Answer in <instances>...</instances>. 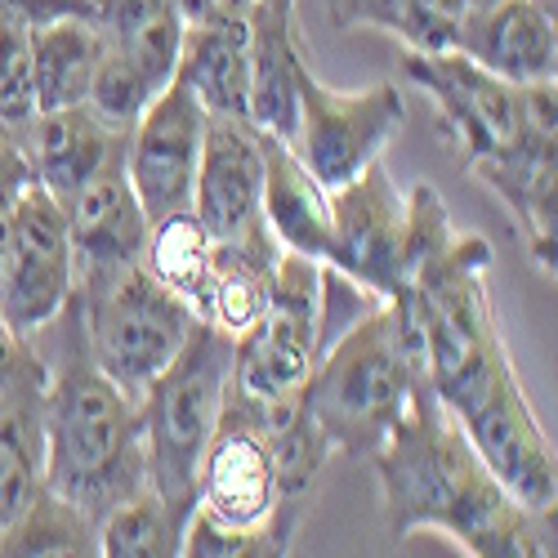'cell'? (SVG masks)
Returning a JSON list of instances; mask_svg holds the SVG:
<instances>
[{
    "instance_id": "6da1fadb",
    "label": "cell",
    "mask_w": 558,
    "mask_h": 558,
    "mask_svg": "<svg viewBox=\"0 0 558 558\" xmlns=\"http://www.w3.org/2000/svg\"><path fill=\"white\" fill-rule=\"evenodd\" d=\"M393 536L442 532L474 558H554V509H523L478 460L460 421L415 385L402 421L371 456Z\"/></svg>"
},
{
    "instance_id": "7a4b0ae2",
    "label": "cell",
    "mask_w": 558,
    "mask_h": 558,
    "mask_svg": "<svg viewBox=\"0 0 558 558\" xmlns=\"http://www.w3.org/2000/svg\"><path fill=\"white\" fill-rule=\"evenodd\" d=\"M27 340L45 362V492H54L99 527L108 509L148 487L144 415L89 357L76 295L50 327Z\"/></svg>"
},
{
    "instance_id": "3957f363",
    "label": "cell",
    "mask_w": 558,
    "mask_h": 558,
    "mask_svg": "<svg viewBox=\"0 0 558 558\" xmlns=\"http://www.w3.org/2000/svg\"><path fill=\"white\" fill-rule=\"evenodd\" d=\"M300 509L277 492L272 460L255 421V402L228 393L219 429L197 464V496L183 527V558H277L291 554Z\"/></svg>"
},
{
    "instance_id": "277c9868",
    "label": "cell",
    "mask_w": 558,
    "mask_h": 558,
    "mask_svg": "<svg viewBox=\"0 0 558 558\" xmlns=\"http://www.w3.org/2000/svg\"><path fill=\"white\" fill-rule=\"evenodd\" d=\"M487 268H492L487 238L456 232L447 251L425 259L411 272V282L398 295H389L411 313L415 331H421L429 389L451 415L470 407L509 362L496 327V308L483 282Z\"/></svg>"
},
{
    "instance_id": "5b68a950",
    "label": "cell",
    "mask_w": 558,
    "mask_h": 558,
    "mask_svg": "<svg viewBox=\"0 0 558 558\" xmlns=\"http://www.w3.org/2000/svg\"><path fill=\"white\" fill-rule=\"evenodd\" d=\"M228 393H232V336L197 322L193 336L174 353V362L138 398L148 487L166 500L179 541L193 514L197 464L219 429Z\"/></svg>"
},
{
    "instance_id": "8992f818",
    "label": "cell",
    "mask_w": 558,
    "mask_h": 558,
    "mask_svg": "<svg viewBox=\"0 0 558 558\" xmlns=\"http://www.w3.org/2000/svg\"><path fill=\"white\" fill-rule=\"evenodd\" d=\"M415 385L425 380H415V371L407 366L385 300L380 313L357 322L344 340H336L313 362L300 398L322 438H327L331 456L340 451L353 460H371L389 438V429L402 421Z\"/></svg>"
},
{
    "instance_id": "52a82bcc",
    "label": "cell",
    "mask_w": 558,
    "mask_h": 558,
    "mask_svg": "<svg viewBox=\"0 0 558 558\" xmlns=\"http://www.w3.org/2000/svg\"><path fill=\"white\" fill-rule=\"evenodd\" d=\"M72 295L81 304L89 357L134 402L148 393V385L174 362L197 327V313L170 287H161L144 259L81 272Z\"/></svg>"
},
{
    "instance_id": "ba28073f",
    "label": "cell",
    "mask_w": 558,
    "mask_h": 558,
    "mask_svg": "<svg viewBox=\"0 0 558 558\" xmlns=\"http://www.w3.org/2000/svg\"><path fill=\"white\" fill-rule=\"evenodd\" d=\"M402 125H407V104L393 81H376L349 95V89H331L327 81L304 72L300 125H295L291 148L322 189L336 193L366 166L385 161Z\"/></svg>"
},
{
    "instance_id": "9c48e42d",
    "label": "cell",
    "mask_w": 558,
    "mask_h": 558,
    "mask_svg": "<svg viewBox=\"0 0 558 558\" xmlns=\"http://www.w3.org/2000/svg\"><path fill=\"white\" fill-rule=\"evenodd\" d=\"M317 272L322 264L295 251L277 259L264 317L232 340V389L242 398L268 402L308 380L317 349Z\"/></svg>"
},
{
    "instance_id": "30bf717a",
    "label": "cell",
    "mask_w": 558,
    "mask_h": 558,
    "mask_svg": "<svg viewBox=\"0 0 558 558\" xmlns=\"http://www.w3.org/2000/svg\"><path fill=\"white\" fill-rule=\"evenodd\" d=\"M72 232L63 206L32 179L19 193L10 238L0 251V308L19 336L50 327L59 308L72 300Z\"/></svg>"
},
{
    "instance_id": "8fae6325",
    "label": "cell",
    "mask_w": 558,
    "mask_h": 558,
    "mask_svg": "<svg viewBox=\"0 0 558 558\" xmlns=\"http://www.w3.org/2000/svg\"><path fill=\"white\" fill-rule=\"evenodd\" d=\"M460 429L487 464V474L514 496L523 509H558V460L545 438L536 411L514 376V362H505L487 389L464 407Z\"/></svg>"
},
{
    "instance_id": "7c38bea8",
    "label": "cell",
    "mask_w": 558,
    "mask_h": 558,
    "mask_svg": "<svg viewBox=\"0 0 558 558\" xmlns=\"http://www.w3.org/2000/svg\"><path fill=\"white\" fill-rule=\"evenodd\" d=\"M402 72L411 85H421L434 112H438V134L474 166L505 144H514L519 130L527 125V99L523 85H509L478 68L470 54L447 50V54H407Z\"/></svg>"
},
{
    "instance_id": "4fadbf2b",
    "label": "cell",
    "mask_w": 558,
    "mask_h": 558,
    "mask_svg": "<svg viewBox=\"0 0 558 558\" xmlns=\"http://www.w3.org/2000/svg\"><path fill=\"white\" fill-rule=\"evenodd\" d=\"M385 300L411 282V206L376 161L331 193V259Z\"/></svg>"
},
{
    "instance_id": "5bb4252c",
    "label": "cell",
    "mask_w": 558,
    "mask_h": 558,
    "mask_svg": "<svg viewBox=\"0 0 558 558\" xmlns=\"http://www.w3.org/2000/svg\"><path fill=\"white\" fill-rule=\"evenodd\" d=\"M202 138H206V108L193 95V85L174 72L170 85L138 112V121L125 134V174L148 223L193 210Z\"/></svg>"
},
{
    "instance_id": "9a60e30c",
    "label": "cell",
    "mask_w": 558,
    "mask_h": 558,
    "mask_svg": "<svg viewBox=\"0 0 558 558\" xmlns=\"http://www.w3.org/2000/svg\"><path fill=\"white\" fill-rule=\"evenodd\" d=\"M527 99V125L519 130L514 144L500 153L464 166L470 179L487 183V189L509 206L523 223L527 251L541 272L554 277V183H558V89L554 81L545 85H523Z\"/></svg>"
},
{
    "instance_id": "2e32d148",
    "label": "cell",
    "mask_w": 558,
    "mask_h": 558,
    "mask_svg": "<svg viewBox=\"0 0 558 558\" xmlns=\"http://www.w3.org/2000/svg\"><path fill=\"white\" fill-rule=\"evenodd\" d=\"M193 215L215 242H246L264 232V134L246 117L206 112Z\"/></svg>"
},
{
    "instance_id": "e0dca14e",
    "label": "cell",
    "mask_w": 558,
    "mask_h": 558,
    "mask_svg": "<svg viewBox=\"0 0 558 558\" xmlns=\"http://www.w3.org/2000/svg\"><path fill=\"white\" fill-rule=\"evenodd\" d=\"M63 215H68V232H72V268H76V277L144 259V242H148L153 223H148L144 206H138V197L130 189L125 144L63 206Z\"/></svg>"
},
{
    "instance_id": "ac0fdd59",
    "label": "cell",
    "mask_w": 558,
    "mask_h": 558,
    "mask_svg": "<svg viewBox=\"0 0 558 558\" xmlns=\"http://www.w3.org/2000/svg\"><path fill=\"white\" fill-rule=\"evenodd\" d=\"M45 362L36 344L0 371V536H5L45 487Z\"/></svg>"
},
{
    "instance_id": "d6986e66",
    "label": "cell",
    "mask_w": 558,
    "mask_h": 558,
    "mask_svg": "<svg viewBox=\"0 0 558 558\" xmlns=\"http://www.w3.org/2000/svg\"><path fill=\"white\" fill-rule=\"evenodd\" d=\"M246 36H251V89H246V121L291 144L300 125V81L308 72L300 40H295V5H268L255 0L246 10Z\"/></svg>"
},
{
    "instance_id": "ffe728a7",
    "label": "cell",
    "mask_w": 558,
    "mask_h": 558,
    "mask_svg": "<svg viewBox=\"0 0 558 558\" xmlns=\"http://www.w3.org/2000/svg\"><path fill=\"white\" fill-rule=\"evenodd\" d=\"M456 50L509 85L558 81V27L536 0H496V5L470 14Z\"/></svg>"
},
{
    "instance_id": "44dd1931",
    "label": "cell",
    "mask_w": 558,
    "mask_h": 558,
    "mask_svg": "<svg viewBox=\"0 0 558 558\" xmlns=\"http://www.w3.org/2000/svg\"><path fill=\"white\" fill-rule=\"evenodd\" d=\"M125 134L130 130H112L85 104H76L59 112H40L23 138V153H27L32 179L59 206H68L104 170V161L125 144Z\"/></svg>"
},
{
    "instance_id": "7402d4cb",
    "label": "cell",
    "mask_w": 558,
    "mask_h": 558,
    "mask_svg": "<svg viewBox=\"0 0 558 558\" xmlns=\"http://www.w3.org/2000/svg\"><path fill=\"white\" fill-rule=\"evenodd\" d=\"M264 223L282 251L331 259V193L308 174L291 144L264 134Z\"/></svg>"
},
{
    "instance_id": "603a6c76",
    "label": "cell",
    "mask_w": 558,
    "mask_h": 558,
    "mask_svg": "<svg viewBox=\"0 0 558 558\" xmlns=\"http://www.w3.org/2000/svg\"><path fill=\"white\" fill-rule=\"evenodd\" d=\"M32 40V81H36V108L59 112L76 108L89 95L99 54H104V32L95 23V5L59 14L27 27Z\"/></svg>"
},
{
    "instance_id": "cb8c5ba5",
    "label": "cell",
    "mask_w": 558,
    "mask_h": 558,
    "mask_svg": "<svg viewBox=\"0 0 558 558\" xmlns=\"http://www.w3.org/2000/svg\"><path fill=\"white\" fill-rule=\"evenodd\" d=\"M179 76L193 85V95L202 99L206 112H215V117H246V89H251V36H246V19L183 23Z\"/></svg>"
},
{
    "instance_id": "d4e9b609",
    "label": "cell",
    "mask_w": 558,
    "mask_h": 558,
    "mask_svg": "<svg viewBox=\"0 0 558 558\" xmlns=\"http://www.w3.org/2000/svg\"><path fill=\"white\" fill-rule=\"evenodd\" d=\"M89 5H95V23L108 50H117L161 95L179 72L183 45V19L174 0H89Z\"/></svg>"
},
{
    "instance_id": "484cf974",
    "label": "cell",
    "mask_w": 558,
    "mask_h": 558,
    "mask_svg": "<svg viewBox=\"0 0 558 558\" xmlns=\"http://www.w3.org/2000/svg\"><path fill=\"white\" fill-rule=\"evenodd\" d=\"M210 259H215V238L202 228V219L193 210L166 215V219H157L148 228V242H144L148 272L157 277L161 287H170L193 313H197V300L206 291Z\"/></svg>"
},
{
    "instance_id": "4316f807",
    "label": "cell",
    "mask_w": 558,
    "mask_h": 558,
    "mask_svg": "<svg viewBox=\"0 0 558 558\" xmlns=\"http://www.w3.org/2000/svg\"><path fill=\"white\" fill-rule=\"evenodd\" d=\"M99 554L108 558H174L179 527L153 487H138L99 519Z\"/></svg>"
},
{
    "instance_id": "83f0119b",
    "label": "cell",
    "mask_w": 558,
    "mask_h": 558,
    "mask_svg": "<svg viewBox=\"0 0 558 558\" xmlns=\"http://www.w3.org/2000/svg\"><path fill=\"white\" fill-rule=\"evenodd\" d=\"M0 554H99V527L40 487L27 514L0 536Z\"/></svg>"
},
{
    "instance_id": "f1b7e54d",
    "label": "cell",
    "mask_w": 558,
    "mask_h": 558,
    "mask_svg": "<svg viewBox=\"0 0 558 558\" xmlns=\"http://www.w3.org/2000/svg\"><path fill=\"white\" fill-rule=\"evenodd\" d=\"M36 117L40 108H36V81H32L27 23L0 19V130H10L23 144Z\"/></svg>"
},
{
    "instance_id": "f546056e",
    "label": "cell",
    "mask_w": 558,
    "mask_h": 558,
    "mask_svg": "<svg viewBox=\"0 0 558 558\" xmlns=\"http://www.w3.org/2000/svg\"><path fill=\"white\" fill-rule=\"evenodd\" d=\"M385 308V295L362 287L357 277H349L344 268L336 264H322L317 272V349H313V362L327 353L336 340H344L357 322H366L371 313Z\"/></svg>"
},
{
    "instance_id": "4dcf8cb0",
    "label": "cell",
    "mask_w": 558,
    "mask_h": 558,
    "mask_svg": "<svg viewBox=\"0 0 558 558\" xmlns=\"http://www.w3.org/2000/svg\"><path fill=\"white\" fill-rule=\"evenodd\" d=\"M464 19H470L464 0H398L393 40L407 54H447L456 50Z\"/></svg>"
},
{
    "instance_id": "1f68e13d",
    "label": "cell",
    "mask_w": 558,
    "mask_h": 558,
    "mask_svg": "<svg viewBox=\"0 0 558 558\" xmlns=\"http://www.w3.org/2000/svg\"><path fill=\"white\" fill-rule=\"evenodd\" d=\"M331 23L340 32L353 27H376V32H398V0H327Z\"/></svg>"
},
{
    "instance_id": "d6a6232c",
    "label": "cell",
    "mask_w": 558,
    "mask_h": 558,
    "mask_svg": "<svg viewBox=\"0 0 558 558\" xmlns=\"http://www.w3.org/2000/svg\"><path fill=\"white\" fill-rule=\"evenodd\" d=\"M76 10H89V0H0V19H14L27 27L59 14H76Z\"/></svg>"
},
{
    "instance_id": "836d02e7",
    "label": "cell",
    "mask_w": 558,
    "mask_h": 558,
    "mask_svg": "<svg viewBox=\"0 0 558 558\" xmlns=\"http://www.w3.org/2000/svg\"><path fill=\"white\" fill-rule=\"evenodd\" d=\"M183 23H223V19H246V0H174Z\"/></svg>"
},
{
    "instance_id": "e575fe53",
    "label": "cell",
    "mask_w": 558,
    "mask_h": 558,
    "mask_svg": "<svg viewBox=\"0 0 558 558\" xmlns=\"http://www.w3.org/2000/svg\"><path fill=\"white\" fill-rule=\"evenodd\" d=\"M32 340L27 336H19L14 327H10V317H5V308H0V371L5 366H14L19 357H23V349H27Z\"/></svg>"
},
{
    "instance_id": "d590c367",
    "label": "cell",
    "mask_w": 558,
    "mask_h": 558,
    "mask_svg": "<svg viewBox=\"0 0 558 558\" xmlns=\"http://www.w3.org/2000/svg\"><path fill=\"white\" fill-rule=\"evenodd\" d=\"M255 5V0H246V10ZM268 5H295V0H268Z\"/></svg>"
}]
</instances>
